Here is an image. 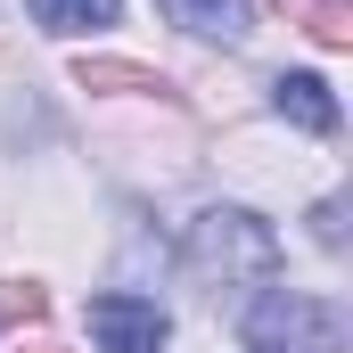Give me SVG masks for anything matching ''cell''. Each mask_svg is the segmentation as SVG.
Instances as JSON below:
<instances>
[{
  "instance_id": "11",
  "label": "cell",
  "mask_w": 353,
  "mask_h": 353,
  "mask_svg": "<svg viewBox=\"0 0 353 353\" xmlns=\"http://www.w3.org/2000/svg\"><path fill=\"white\" fill-rule=\"evenodd\" d=\"M17 353H66V345H50V337H25V345H17Z\"/></svg>"
},
{
  "instance_id": "10",
  "label": "cell",
  "mask_w": 353,
  "mask_h": 353,
  "mask_svg": "<svg viewBox=\"0 0 353 353\" xmlns=\"http://www.w3.org/2000/svg\"><path fill=\"white\" fill-rule=\"evenodd\" d=\"M312 239L321 247H345V197H321L312 205Z\"/></svg>"
},
{
  "instance_id": "7",
  "label": "cell",
  "mask_w": 353,
  "mask_h": 353,
  "mask_svg": "<svg viewBox=\"0 0 353 353\" xmlns=\"http://www.w3.org/2000/svg\"><path fill=\"white\" fill-rule=\"evenodd\" d=\"M50 33H83V25H115V8L123 0H25Z\"/></svg>"
},
{
  "instance_id": "8",
  "label": "cell",
  "mask_w": 353,
  "mask_h": 353,
  "mask_svg": "<svg viewBox=\"0 0 353 353\" xmlns=\"http://www.w3.org/2000/svg\"><path fill=\"white\" fill-rule=\"evenodd\" d=\"M304 33L321 50H353V0H304Z\"/></svg>"
},
{
  "instance_id": "3",
  "label": "cell",
  "mask_w": 353,
  "mask_h": 353,
  "mask_svg": "<svg viewBox=\"0 0 353 353\" xmlns=\"http://www.w3.org/2000/svg\"><path fill=\"white\" fill-rule=\"evenodd\" d=\"M90 337H99V353H165L173 321L148 296H90Z\"/></svg>"
},
{
  "instance_id": "6",
  "label": "cell",
  "mask_w": 353,
  "mask_h": 353,
  "mask_svg": "<svg viewBox=\"0 0 353 353\" xmlns=\"http://www.w3.org/2000/svg\"><path fill=\"white\" fill-rule=\"evenodd\" d=\"M74 83H83V90H132V99H181L173 74L132 66V58H74Z\"/></svg>"
},
{
  "instance_id": "9",
  "label": "cell",
  "mask_w": 353,
  "mask_h": 353,
  "mask_svg": "<svg viewBox=\"0 0 353 353\" xmlns=\"http://www.w3.org/2000/svg\"><path fill=\"white\" fill-rule=\"evenodd\" d=\"M41 312H50V288L41 279H0V321L8 329H33Z\"/></svg>"
},
{
  "instance_id": "5",
  "label": "cell",
  "mask_w": 353,
  "mask_h": 353,
  "mask_svg": "<svg viewBox=\"0 0 353 353\" xmlns=\"http://www.w3.org/2000/svg\"><path fill=\"white\" fill-rule=\"evenodd\" d=\"M173 25L205 33V41H247L255 33V0H157Z\"/></svg>"
},
{
  "instance_id": "2",
  "label": "cell",
  "mask_w": 353,
  "mask_h": 353,
  "mask_svg": "<svg viewBox=\"0 0 353 353\" xmlns=\"http://www.w3.org/2000/svg\"><path fill=\"white\" fill-rule=\"evenodd\" d=\"M247 353H345V321L321 296L271 288V296H255V312H247Z\"/></svg>"
},
{
  "instance_id": "1",
  "label": "cell",
  "mask_w": 353,
  "mask_h": 353,
  "mask_svg": "<svg viewBox=\"0 0 353 353\" xmlns=\"http://www.w3.org/2000/svg\"><path fill=\"white\" fill-rule=\"evenodd\" d=\"M181 271H189V288H263L271 271H279V239H271V222H255L247 205H205L197 222H189V239H181Z\"/></svg>"
},
{
  "instance_id": "4",
  "label": "cell",
  "mask_w": 353,
  "mask_h": 353,
  "mask_svg": "<svg viewBox=\"0 0 353 353\" xmlns=\"http://www.w3.org/2000/svg\"><path fill=\"white\" fill-rule=\"evenodd\" d=\"M271 107H279L296 132H312V140L337 132V90L321 83V74H279V83H271Z\"/></svg>"
}]
</instances>
